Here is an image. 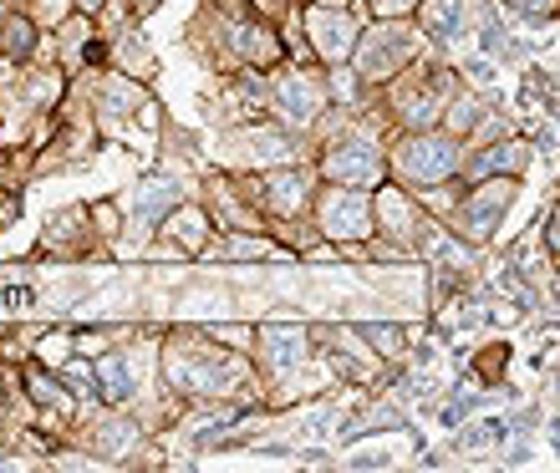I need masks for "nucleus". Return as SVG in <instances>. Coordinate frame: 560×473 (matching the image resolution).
Wrapping results in <instances>:
<instances>
[{
  "label": "nucleus",
  "mask_w": 560,
  "mask_h": 473,
  "mask_svg": "<svg viewBox=\"0 0 560 473\" xmlns=\"http://www.w3.org/2000/svg\"><path fill=\"white\" fill-rule=\"evenodd\" d=\"M515 193H520L515 178H500V174L485 178V184H479V189L458 204V229H464L469 239H489L494 229H500L504 209L515 204Z\"/></svg>",
  "instance_id": "f257e3e1"
},
{
  "label": "nucleus",
  "mask_w": 560,
  "mask_h": 473,
  "mask_svg": "<svg viewBox=\"0 0 560 473\" xmlns=\"http://www.w3.org/2000/svg\"><path fill=\"white\" fill-rule=\"evenodd\" d=\"M458 168V143L454 138H408L398 149V174L408 184H439Z\"/></svg>",
  "instance_id": "f03ea898"
},
{
  "label": "nucleus",
  "mask_w": 560,
  "mask_h": 473,
  "mask_svg": "<svg viewBox=\"0 0 560 473\" xmlns=\"http://www.w3.org/2000/svg\"><path fill=\"white\" fill-rule=\"evenodd\" d=\"M168 377H174L178 392H220L224 387V362L220 352H194V346H184V352H168Z\"/></svg>",
  "instance_id": "7ed1b4c3"
},
{
  "label": "nucleus",
  "mask_w": 560,
  "mask_h": 473,
  "mask_svg": "<svg viewBox=\"0 0 560 473\" xmlns=\"http://www.w3.org/2000/svg\"><path fill=\"white\" fill-rule=\"evenodd\" d=\"M408 51H413V36L402 26H383L377 36H368L357 67H362V76H387V72H398V61L408 57Z\"/></svg>",
  "instance_id": "20e7f679"
},
{
  "label": "nucleus",
  "mask_w": 560,
  "mask_h": 473,
  "mask_svg": "<svg viewBox=\"0 0 560 473\" xmlns=\"http://www.w3.org/2000/svg\"><path fill=\"white\" fill-rule=\"evenodd\" d=\"M326 174L341 178V184H377L383 178V158L372 153V143H347V149L331 153Z\"/></svg>",
  "instance_id": "39448f33"
},
{
  "label": "nucleus",
  "mask_w": 560,
  "mask_h": 473,
  "mask_svg": "<svg viewBox=\"0 0 560 473\" xmlns=\"http://www.w3.org/2000/svg\"><path fill=\"white\" fill-rule=\"evenodd\" d=\"M326 229L341 239H362L372 235V209L362 193H337L331 204H326Z\"/></svg>",
  "instance_id": "423d86ee"
},
{
  "label": "nucleus",
  "mask_w": 560,
  "mask_h": 473,
  "mask_svg": "<svg viewBox=\"0 0 560 473\" xmlns=\"http://www.w3.org/2000/svg\"><path fill=\"white\" fill-rule=\"evenodd\" d=\"M311 36L322 46L331 61H341L352 51V21L347 15H331V11H311Z\"/></svg>",
  "instance_id": "0eeeda50"
},
{
  "label": "nucleus",
  "mask_w": 560,
  "mask_h": 473,
  "mask_svg": "<svg viewBox=\"0 0 560 473\" xmlns=\"http://www.w3.org/2000/svg\"><path fill=\"white\" fill-rule=\"evenodd\" d=\"M260 341L270 346V362H276V367H291V362H301V356H306V336H301L295 326H266V331H260Z\"/></svg>",
  "instance_id": "6e6552de"
},
{
  "label": "nucleus",
  "mask_w": 560,
  "mask_h": 473,
  "mask_svg": "<svg viewBox=\"0 0 560 473\" xmlns=\"http://www.w3.org/2000/svg\"><path fill=\"white\" fill-rule=\"evenodd\" d=\"M525 158H530V153H525V143H494V149L474 163V168H479V174H520V168H525Z\"/></svg>",
  "instance_id": "1a4fd4ad"
},
{
  "label": "nucleus",
  "mask_w": 560,
  "mask_h": 473,
  "mask_svg": "<svg viewBox=\"0 0 560 473\" xmlns=\"http://www.w3.org/2000/svg\"><path fill=\"white\" fill-rule=\"evenodd\" d=\"M280 107H285L291 118L306 122L311 113H316V92H311L301 76H285V82H280Z\"/></svg>",
  "instance_id": "9d476101"
},
{
  "label": "nucleus",
  "mask_w": 560,
  "mask_h": 473,
  "mask_svg": "<svg viewBox=\"0 0 560 473\" xmlns=\"http://www.w3.org/2000/svg\"><path fill=\"white\" fill-rule=\"evenodd\" d=\"M270 199H276L280 209H301V199H306V178H295V174H276L270 178Z\"/></svg>",
  "instance_id": "9b49d317"
},
{
  "label": "nucleus",
  "mask_w": 560,
  "mask_h": 473,
  "mask_svg": "<svg viewBox=\"0 0 560 473\" xmlns=\"http://www.w3.org/2000/svg\"><path fill=\"white\" fill-rule=\"evenodd\" d=\"M383 220L393 224V235H408L413 229V209L402 204L398 193H383Z\"/></svg>",
  "instance_id": "f8f14e48"
},
{
  "label": "nucleus",
  "mask_w": 560,
  "mask_h": 473,
  "mask_svg": "<svg viewBox=\"0 0 560 473\" xmlns=\"http://www.w3.org/2000/svg\"><path fill=\"white\" fill-rule=\"evenodd\" d=\"M97 382H107V398H128V392H133V382H128L122 362H103V367H97Z\"/></svg>",
  "instance_id": "ddd939ff"
},
{
  "label": "nucleus",
  "mask_w": 560,
  "mask_h": 473,
  "mask_svg": "<svg viewBox=\"0 0 560 473\" xmlns=\"http://www.w3.org/2000/svg\"><path fill=\"white\" fill-rule=\"evenodd\" d=\"M362 336L377 346L383 356H393V352H402V336H398V326H362Z\"/></svg>",
  "instance_id": "4468645a"
},
{
  "label": "nucleus",
  "mask_w": 560,
  "mask_h": 473,
  "mask_svg": "<svg viewBox=\"0 0 560 473\" xmlns=\"http://www.w3.org/2000/svg\"><path fill=\"white\" fill-rule=\"evenodd\" d=\"M174 199H178V189H168V184H148V189H143V214L153 220V214H159V209H168Z\"/></svg>",
  "instance_id": "2eb2a0df"
},
{
  "label": "nucleus",
  "mask_w": 560,
  "mask_h": 473,
  "mask_svg": "<svg viewBox=\"0 0 560 473\" xmlns=\"http://www.w3.org/2000/svg\"><path fill=\"white\" fill-rule=\"evenodd\" d=\"M474 118H479V103H474V97H454L448 128H454V133H464V128H474Z\"/></svg>",
  "instance_id": "dca6fc26"
},
{
  "label": "nucleus",
  "mask_w": 560,
  "mask_h": 473,
  "mask_svg": "<svg viewBox=\"0 0 560 473\" xmlns=\"http://www.w3.org/2000/svg\"><path fill=\"white\" fill-rule=\"evenodd\" d=\"M510 5L525 15H556L560 11V0H510Z\"/></svg>",
  "instance_id": "f3484780"
},
{
  "label": "nucleus",
  "mask_w": 560,
  "mask_h": 473,
  "mask_svg": "<svg viewBox=\"0 0 560 473\" xmlns=\"http://www.w3.org/2000/svg\"><path fill=\"white\" fill-rule=\"evenodd\" d=\"M413 0H377V11H408Z\"/></svg>",
  "instance_id": "a211bd4d"
},
{
  "label": "nucleus",
  "mask_w": 560,
  "mask_h": 473,
  "mask_svg": "<svg viewBox=\"0 0 560 473\" xmlns=\"http://www.w3.org/2000/svg\"><path fill=\"white\" fill-rule=\"evenodd\" d=\"M550 250L560 255V214H556V224H550Z\"/></svg>",
  "instance_id": "6ab92c4d"
}]
</instances>
